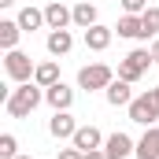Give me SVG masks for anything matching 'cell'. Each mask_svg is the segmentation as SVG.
I'll return each mask as SVG.
<instances>
[{
  "label": "cell",
  "instance_id": "obj_18",
  "mask_svg": "<svg viewBox=\"0 0 159 159\" xmlns=\"http://www.w3.org/2000/svg\"><path fill=\"white\" fill-rule=\"evenodd\" d=\"M34 81H37L41 89L56 85V81H59V63H56V59H44V63H37V70H34Z\"/></svg>",
  "mask_w": 159,
  "mask_h": 159
},
{
  "label": "cell",
  "instance_id": "obj_2",
  "mask_svg": "<svg viewBox=\"0 0 159 159\" xmlns=\"http://www.w3.org/2000/svg\"><path fill=\"white\" fill-rule=\"evenodd\" d=\"M152 63H156V59H152V52H148V48H133V52H126V56L119 59V78L133 85V81H141L144 74H148V67H152Z\"/></svg>",
  "mask_w": 159,
  "mask_h": 159
},
{
  "label": "cell",
  "instance_id": "obj_10",
  "mask_svg": "<svg viewBox=\"0 0 159 159\" xmlns=\"http://www.w3.org/2000/svg\"><path fill=\"white\" fill-rule=\"evenodd\" d=\"M104 141H107V137H104V133H100L96 126H78V133L70 137V144H74V148H81V152H93V148H104Z\"/></svg>",
  "mask_w": 159,
  "mask_h": 159
},
{
  "label": "cell",
  "instance_id": "obj_9",
  "mask_svg": "<svg viewBox=\"0 0 159 159\" xmlns=\"http://www.w3.org/2000/svg\"><path fill=\"white\" fill-rule=\"evenodd\" d=\"M48 133L56 137V141H70L74 133H78V122L70 111H52V119H48Z\"/></svg>",
  "mask_w": 159,
  "mask_h": 159
},
{
  "label": "cell",
  "instance_id": "obj_11",
  "mask_svg": "<svg viewBox=\"0 0 159 159\" xmlns=\"http://www.w3.org/2000/svg\"><path fill=\"white\" fill-rule=\"evenodd\" d=\"M115 37V26H104V22H96V26H89L85 30V48L89 52H104L107 44Z\"/></svg>",
  "mask_w": 159,
  "mask_h": 159
},
{
  "label": "cell",
  "instance_id": "obj_3",
  "mask_svg": "<svg viewBox=\"0 0 159 159\" xmlns=\"http://www.w3.org/2000/svg\"><path fill=\"white\" fill-rule=\"evenodd\" d=\"M126 111H129V122H137V126H156L159 122V96H156V89L133 96V104H129Z\"/></svg>",
  "mask_w": 159,
  "mask_h": 159
},
{
  "label": "cell",
  "instance_id": "obj_20",
  "mask_svg": "<svg viewBox=\"0 0 159 159\" xmlns=\"http://www.w3.org/2000/svg\"><path fill=\"white\" fill-rule=\"evenodd\" d=\"M141 22H144V41L159 37V7H148V11L141 15Z\"/></svg>",
  "mask_w": 159,
  "mask_h": 159
},
{
  "label": "cell",
  "instance_id": "obj_13",
  "mask_svg": "<svg viewBox=\"0 0 159 159\" xmlns=\"http://www.w3.org/2000/svg\"><path fill=\"white\" fill-rule=\"evenodd\" d=\"M44 48H48V56H67L70 48H74V37H70V30H48V41H44Z\"/></svg>",
  "mask_w": 159,
  "mask_h": 159
},
{
  "label": "cell",
  "instance_id": "obj_15",
  "mask_svg": "<svg viewBox=\"0 0 159 159\" xmlns=\"http://www.w3.org/2000/svg\"><path fill=\"white\" fill-rule=\"evenodd\" d=\"M115 34L126 41H144V22H141V15H122L119 26H115Z\"/></svg>",
  "mask_w": 159,
  "mask_h": 159
},
{
  "label": "cell",
  "instance_id": "obj_16",
  "mask_svg": "<svg viewBox=\"0 0 159 159\" xmlns=\"http://www.w3.org/2000/svg\"><path fill=\"white\" fill-rule=\"evenodd\" d=\"M19 37H22V26H19V19H0V48H4V52L19 48Z\"/></svg>",
  "mask_w": 159,
  "mask_h": 159
},
{
  "label": "cell",
  "instance_id": "obj_26",
  "mask_svg": "<svg viewBox=\"0 0 159 159\" xmlns=\"http://www.w3.org/2000/svg\"><path fill=\"white\" fill-rule=\"evenodd\" d=\"M11 4H15V0H0V7H11Z\"/></svg>",
  "mask_w": 159,
  "mask_h": 159
},
{
  "label": "cell",
  "instance_id": "obj_12",
  "mask_svg": "<svg viewBox=\"0 0 159 159\" xmlns=\"http://www.w3.org/2000/svg\"><path fill=\"white\" fill-rule=\"evenodd\" d=\"M104 100H107L111 107H129V104H133V89H129V81L115 78L107 89H104Z\"/></svg>",
  "mask_w": 159,
  "mask_h": 159
},
{
  "label": "cell",
  "instance_id": "obj_14",
  "mask_svg": "<svg viewBox=\"0 0 159 159\" xmlns=\"http://www.w3.org/2000/svg\"><path fill=\"white\" fill-rule=\"evenodd\" d=\"M137 159H159V126H144V137L137 141Z\"/></svg>",
  "mask_w": 159,
  "mask_h": 159
},
{
  "label": "cell",
  "instance_id": "obj_1",
  "mask_svg": "<svg viewBox=\"0 0 159 159\" xmlns=\"http://www.w3.org/2000/svg\"><path fill=\"white\" fill-rule=\"evenodd\" d=\"M37 104H44V89H41L37 81H22V85H15V89L7 93L4 111H7L11 119H26Z\"/></svg>",
  "mask_w": 159,
  "mask_h": 159
},
{
  "label": "cell",
  "instance_id": "obj_6",
  "mask_svg": "<svg viewBox=\"0 0 159 159\" xmlns=\"http://www.w3.org/2000/svg\"><path fill=\"white\" fill-rule=\"evenodd\" d=\"M104 152H107V159H129V156H137V141H133L129 133L115 129V133H107Z\"/></svg>",
  "mask_w": 159,
  "mask_h": 159
},
{
  "label": "cell",
  "instance_id": "obj_4",
  "mask_svg": "<svg viewBox=\"0 0 159 159\" xmlns=\"http://www.w3.org/2000/svg\"><path fill=\"white\" fill-rule=\"evenodd\" d=\"M111 81H115V70H111L107 63H89V67H81V70H78V89H85V93L107 89Z\"/></svg>",
  "mask_w": 159,
  "mask_h": 159
},
{
  "label": "cell",
  "instance_id": "obj_7",
  "mask_svg": "<svg viewBox=\"0 0 159 159\" xmlns=\"http://www.w3.org/2000/svg\"><path fill=\"white\" fill-rule=\"evenodd\" d=\"M44 22H48V30H70L74 7H67L63 0H52V4H44Z\"/></svg>",
  "mask_w": 159,
  "mask_h": 159
},
{
  "label": "cell",
  "instance_id": "obj_23",
  "mask_svg": "<svg viewBox=\"0 0 159 159\" xmlns=\"http://www.w3.org/2000/svg\"><path fill=\"white\" fill-rule=\"evenodd\" d=\"M59 159H85V152H81V148H74V144H70V148H63V152H59Z\"/></svg>",
  "mask_w": 159,
  "mask_h": 159
},
{
  "label": "cell",
  "instance_id": "obj_5",
  "mask_svg": "<svg viewBox=\"0 0 159 159\" xmlns=\"http://www.w3.org/2000/svg\"><path fill=\"white\" fill-rule=\"evenodd\" d=\"M4 70H7V78L15 81V85H22V81H34V70H37V63H34L26 52L11 48V52L4 56Z\"/></svg>",
  "mask_w": 159,
  "mask_h": 159
},
{
  "label": "cell",
  "instance_id": "obj_25",
  "mask_svg": "<svg viewBox=\"0 0 159 159\" xmlns=\"http://www.w3.org/2000/svg\"><path fill=\"white\" fill-rule=\"evenodd\" d=\"M148 52H152V59H156V67H159V37H152V48Z\"/></svg>",
  "mask_w": 159,
  "mask_h": 159
},
{
  "label": "cell",
  "instance_id": "obj_24",
  "mask_svg": "<svg viewBox=\"0 0 159 159\" xmlns=\"http://www.w3.org/2000/svg\"><path fill=\"white\" fill-rule=\"evenodd\" d=\"M85 159H107V152L104 148H93V152H85Z\"/></svg>",
  "mask_w": 159,
  "mask_h": 159
},
{
  "label": "cell",
  "instance_id": "obj_17",
  "mask_svg": "<svg viewBox=\"0 0 159 159\" xmlns=\"http://www.w3.org/2000/svg\"><path fill=\"white\" fill-rule=\"evenodd\" d=\"M19 26H22V34H34V30H41V26H48V22H44V7L26 4V7L19 11Z\"/></svg>",
  "mask_w": 159,
  "mask_h": 159
},
{
  "label": "cell",
  "instance_id": "obj_28",
  "mask_svg": "<svg viewBox=\"0 0 159 159\" xmlns=\"http://www.w3.org/2000/svg\"><path fill=\"white\" fill-rule=\"evenodd\" d=\"M156 96H159V85H156Z\"/></svg>",
  "mask_w": 159,
  "mask_h": 159
},
{
  "label": "cell",
  "instance_id": "obj_19",
  "mask_svg": "<svg viewBox=\"0 0 159 159\" xmlns=\"http://www.w3.org/2000/svg\"><path fill=\"white\" fill-rule=\"evenodd\" d=\"M74 26H78V30L96 26V4H89V0H78V4H74Z\"/></svg>",
  "mask_w": 159,
  "mask_h": 159
},
{
  "label": "cell",
  "instance_id": "obj_27",
  "mask_svg": "<svg viewBox=\"0 0 159 159\" xmlns=\"http://www.w3.org/2000/svg\"><path fill=\"white\" fill-rule=\"evenodd\" d=\"M15 159H34V156H15Z\"/></svg>",
  "mask_w": 159,
  "mask_h": 159
},
{
  "label": "cell",
  "instance_id": "obj_22",
  "mask_svg": "<svg viewBox=\"0 0 159 159\" xmlns=\"http://www.w3.org/2000/svg\"><path fill=\"white\" fill-rule=\"evenodd\" d=\"M119 4H122L126 15H144L148 11V0H119Z\"/></svg>",
  "mask_w": 159,
  "mask_h": 159
},
{
  "label": "cell",
  "instance_id": "obj_21",
  "mask_svg": "<svg viewBox=\"0 0 159 159\" xmlns=\"http://www.w3.org/2000/svg\"><path fill=\"white\" fill-rule=\"evenodd\" d=\"M19 156V141L15 133H0V159H15Z\"/></svg>",
  "mask_w": 159,
  "mask_h": 159
},
{
  "label": "cell",
  "instance_id": "obj_8",
  "mask_svg": "<svg viewBox=\"0 0 159 159\" xmlns=\"http://www.w3.org/2000/svg\"><path fill=\"white\" fill-rule=\"evenodd\" d=\"M44 104H48L52 111H70V104H74V89H70L67 81H56V85L44 89Z\"/></svg>",
  "mask_w": 159,
  "mask_h": 159
}]
</instances>
